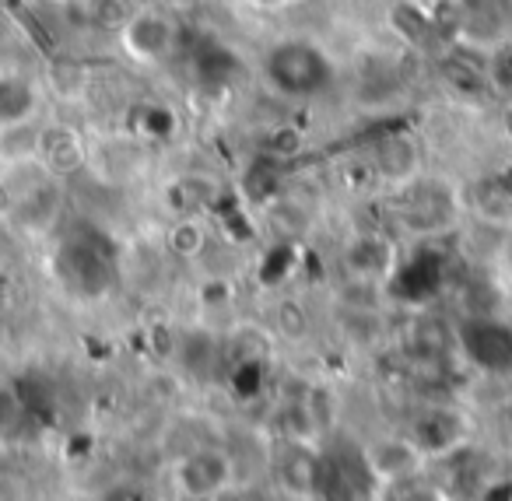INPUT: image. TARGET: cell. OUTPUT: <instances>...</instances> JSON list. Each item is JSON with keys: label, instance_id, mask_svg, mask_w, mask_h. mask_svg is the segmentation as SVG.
<instances>
[{"label": "cell", "instance_id": "cell-6", "mask_svg": "<svg viewBox=\"0 0 512 501\" xmlns=\"http://www.w3.org/2000/svg\"><path fill=\"white\" fill-rule=\"evenodd\" d=\"M365 169H369L372 183L383 186L386 193H397L411 179L425 172V158H421V144L411 134H386L365 155Z\"/></svg>", "mask_w": 512, "mask_h": 501}, {"label": "cell", "instance_id": "cell-3", "mask_svg": "<svg viewBox=\"0 0 512 501\" xmlns=\"http://www.w3.org/2000/svg\"><path fill=\"white\" fill-rule=\"evenodd\" d=\"M120 50L127 60L141 67H162L179 53L183 43V29L172 11L158 8V4H144V8L127 11V18L116 29Z\"/></svg>", "mask_w": 512, "mask_h": 501}, {"label": "cell", "instance_id": "cell-4", "mask_svg": "<svg viewBox=\"0 0 512 501\" xmlns=\"http://www.w3.org/2000/svg\"><path fill=\"white\" fill-rule=\"evenodd\" d=\"M453 32L470 50H498L512 39V0H456Z\"/></svg>", "mask_w": 512, "mask_h": 501}, {"label": "cell", "instance_id": "cell-10", "mask_svg": "<svg viewBox=\"0 0 512 501\" xmlns=\"http://www.w3.org/2000/svg\"><path fill=\"white\" fill-rule=\"evenodd\" d=\"M207 242H211V228H207L204 214H179V218H172L169 235H165V246L179 260H197L207 249Z\"/></svg>", "mask_w": 512, "mask_h": 501}, {"label": "cell", "instance_id": "cell-5", "mask_svg": "<svg viewBox=\"0 0 512 501\" xmlns=\"http://www.w3.org/2000/svg\"><path fill=\"white\" fill-rule=\"evenodd\" d=\"M235 459L218 445H200V449L179 456L176 463V487L193 501L218 498L232 487Z\"/></svg>", "mask_w": 512, "mask_h": 501}, {"label": "cell", "instance_id": "cell-9", "mask_svg": "<svg viewBox=\"0 0 512 501\" xmlns=\"http://www.w3.org/2000/svg\"><path fill=\"white\" fill-rule=\"evenodd\" d=\"M36 162L53 179H64L85 165V144L71 127H43L36 144Z\"/></svg>", "mask_w": 512, "mask_h": 501}, {"label": "cell", "instance_id": "cell-1", "mask_svg": "<svg viewBox=\"0 0 512 501\" xmlns=\"http://www.w3.org/2000/svg\"><path fill=\"white\" fill-rule=\"evenodd\" d=\"M260 74L267 88L288 102L320 99L337 85V64L330 60V53L313 39L299 36L267 46V53L260 57Z\"/></svg>", "mask_w": 512, "mask_h": 501}, {"label": "cell", "instance_id": "cell-11", "mask_svg": "<svg viewBox=\"0 0 512 501\" xmlns=\"http://www.w3.org/2000/svg\"><path fill=\"white\" fill-rule=\"evenodd\" d=\"M32 109H36V88L15 74H0V127L32 120Z\"/></svg>", "mask_w": 512, "mask_h": 501}, {"label": "cell", "instance_id": "cell-7", "mask_svg": "<svg viewBox=\"0 0 512 501\" xmlns=\"http://www.w3.org/2000/svg\"><path fill=\"white\" fill-rule=\"evenodd\" d=\"M362 463L369 470V477L379 480V487H390L400 484V480L421 477V470L428 463V452L411 435H383L365 445Z\"/></svg>", "mask_w": 512, "mask_h": 501}, {"label": "cell", "instance_id": "cell-2", "mask_svg": "<svg viewBox=\"0 0 512 501\" xmlns=\"http://www.w3.org/2000/svg\"><path fill=\"white\" fill-rule=\"evenodd\" d=\"M393 197H397L400 228L414 239H435V235L453 232L467 214V197L460 186L435 172H421L418 179L400 186Z\"/></svg>", "mask_w": 512, "mask_h": 501}, {"label": "cell", "instance_id": "cell-8", "mask_svg": "<svg viewBox=\"0 0 512 501\" xmlns=\"http://www.w3.org/2000/svg\"><path fill=\"white\" fill-rule=\"evenodd\" d=\"M341 267L348 281L376 284L383 288L397 270V242L386 239L379 232H358L344 242L341 249Z\"/></svg>", "mask_w": 512, "mask_h": 501}, {"label": "cell", "instance_id": "cell-12", "mask_svg": "<svg viewBox=\"0 0 512 501\" xmlns=\"http://www.w3.org/2000/svg\"><path fill=\"white\" fill-rule=\"evenodd\" d=\"M25 421V403L15 386H0V435H11Z\"/></svg>", "mask_w": 512, "mask_h": 501}]
</instances>
